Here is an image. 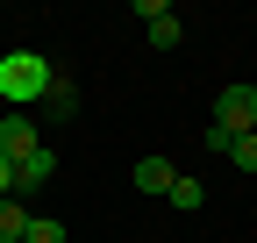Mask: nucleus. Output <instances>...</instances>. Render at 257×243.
<instances>
[{
  "label": "nucleus",
  "instance_id": "nucleus-1",
  "mask_svg": "<svg viewBox=\"0 0 257 243\" xmlns=\"http://www.w3.org/2000/svg\"><path fill=\"white\" fill-rule=\"evenodd\" d=\"M50 57L43 50H8L0 57V100H8V114H29V107H43V93H50Z\"/></svg>",
  "mask_w": 257,
  "mask_h": 243
},
{
  "label": "nucleus",
  "instance_id": "nucleus-2",
  "mask_svg": "<svg viewBox=\"0 0 257 243\" xmlns=\"http://www.w3.org/2000/svg\"><path fill=\"white\" fill-rule=\"evenodd\" d=\"M214 129L257 136V86H250V79H236V86H221V93H214Z\"/></svg>",
  "mask_w": 257,
  "mask_h": 243
},
{
  "label": "nucleus",
  "instance_id": "nucleus-3",
  "mask_svg": "<svg viewBox=\"0 0 257 243\" xmlns=\"http://www.w3.org/2000/svg\"><path fill=\"white\" fill-rule=\"evenodd\" d=\"M36 143H43V129H36L29 114H0V158H8V165H22Z\"/></svg>",
  "mask_w": 257,
  "mask_h": 243
},
{
  "label": "nucleus",
  "instance_id": "nucleus-4",
  "mask_svg": "<svg viewBox=\"0 0 257 243\" xmlns=\"http://www.w3.org/2000/svg\"><path fill=\"white\" fill-rule=\"evenodd\" d=\"M50 179H57V150H50V143H36V150L15 165V200H22V193H36V186H50Z\"/></svg>",
  "mask_w": 257,
  "mask_h": 243
},
{
  "label": "nucleus",
  "instance_id": "nucleus-5",
  "mask_svg": "<svg viewBox=\"0 0 257 243\" xmlns=\"http://www.w3.org/2000/svg\"><path fill=\"white\" fill-rule=\"evenodd\" d=\"M172 179H179V172H172V158H143L136 172H128V186H136V193H165Z\"/></svg>",
  "mask_w": 257,
  "mask_h": 243
},
{
  "label": "nucleus",
  "instance_id": "nucleus-6",
  "mask_svg": "<svg viewBox=\"0 0 257 243\" xmlns=\"http://www.w3.org/2000/svg\"><path fill=\"white\" fill-rule=\"evenodd\" d=\"M43 114H50V122H72V114H79V86H72V79H50Z\"/></svg>",
  "mask_w": 257,
  "mask_h": 243
},
{
  "label": "nucleus",
  "instance_id": "nucleus-7",
  "mask_svg": "<svg viewBox=\"0 0 257 243\" xmlns=\"http://www.w3.org/2000/svg\"><path fill=\"white\" fill-rule=\"evenodd\" d=\"M165 200L179 207V215H193V207H200V200H207V186H200V179H193V172H179V179H172V186H165Z\"/></svg>",
  "mask_w": 257,
  "mask_h": 243
},
{
  "label": "nucleus",
  "instance_id": "nucleus-8",
  "mask_svg": "<svg viewBox=\"0 0 257 243\" xmlns=\"http://www.w3.org/2000/svg\"><path fill=\"white\" fill-rule=\"evenodd\" d=\"M29 236V207L22 200H0V243H22Z\"/></svg>",
  "mask_w": 257,
  "mask_h": 243
},
{
  "label": "nucleus",
  "instance_id": "nucleus-9",
  "mask_svg": "<svg viewBox=\"0 0 257 243\" xmlns=\"http://www.w3.org/2000/svg\"><path fill=\"white\" fill-rule=\"evenodd\" d=\"M150 43H157V50H172V43H179V15H172V8H165V15H150Z\"/></svg>",
  "mask_w": 257,
  "mask_h": 243
},
{
  "label": "nucleus",
  "instance_id": "nucleus-10",
  "mask_svg": "<svg viewBox=\"0 0 257 243\" xmlns=\"http://www.w3.org/2000/svg\"><path fill=\"white\" fill-rule=\"evenodd\" d=\"M22 243H64V222H50V215H29V236Z\"/></svg>",
  "mask_w": 257,
  "mask_h": 243
},
{
  "label": "nucleus",
  "instance_id": "nucleus-11",
  "mask_svg": "<svg viewBox=\"0 0 257 243\" xmlns=\"http://www.w3.org/2000/svg\"><path fill=\"white\" fill-rule=\"evenodd\" d=\"M229 165H236V172H257V136H236V143H229Z\"/></svg>",
  "mask_w": 257,
  "mask_h": 243
},
{
  "label": "nucleus",
  "instance_id": "nucleus-12",
  "mask_svg": "<svg viewBox=\"0 0 257 243\" xmlns=\"http://www.w3.org/2000/svg\"><path fill=\"white\" fill-rule=\"evenodd\" d=\"M0 200H15V165L0 158Z\"/></svg>",
  "mask_w": 257,
  "mask_h": 243
}]
</instances>
